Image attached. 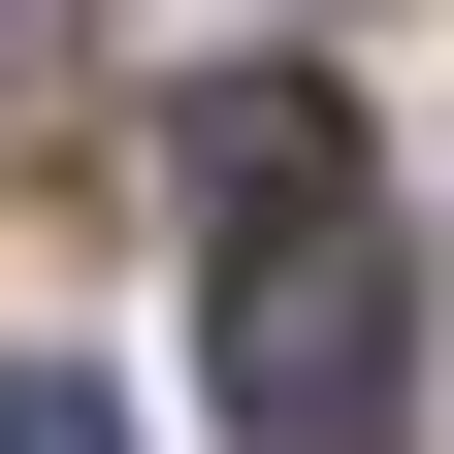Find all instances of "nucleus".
Here are the masks:
<instances>
[{"instance_id": "obj_1", "label": "nucleus", "mask_w": 454, "mask_h": 454, "mask_svg": "<svg viewBox=\"0 0 454 454\" xmlns=\"http://www.w3.org/2000/svg\"><path fill=\"white\" fill-rule=\"evenodd\" d=\"M195 227H227V422H260V454H357V422H389L357 98H325V66H227V98H195Z\"/></svg>"}, {"instance_id": "obj_2", "label": "nucleus", "mask_w": 454, "mask_h": 454, "mask_svg": "<svg viewBox=\"0 0 454 454\" xmlns=\"http://www.w3.org/2000/svg\"><path fill=\"white\" fill-rule=\"evenodd\" d=\"M0 454H130V422H98V389H66V357H0Z\"/></svg>"}, {"instance_id": "obj_3", "label": "nucleus", "mask_w": 454, "mask_h": 454, "mask_svg": "<svg viewBox=\"0 0 454 454\" xmlns=\"http://www.w3.org/2000/svg\"><path fill=\"white\" fill-rule=\"evenodd\" d=\"M0 33H33V0H0Z\"/></svg>"}]
</instances>
